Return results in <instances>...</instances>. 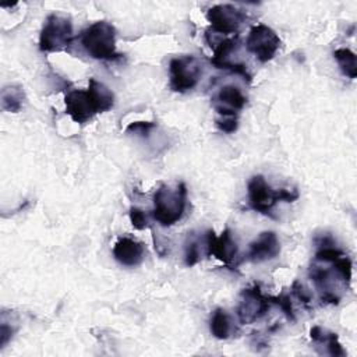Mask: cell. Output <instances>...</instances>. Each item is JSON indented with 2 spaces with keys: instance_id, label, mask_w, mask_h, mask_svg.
Segmentation results:
<instances>
[{
  "instance_id": "obj_1",
  "label": "cell",
  "mask_w": 357,
  "mask_h": 357,
  "mask_svg": "<svg viewBox=\"0 0 357 357\" xmlns=\"http://www.w3.org/2000/svg\"><path fill=\"white\" fill-rule=\"evenodd\" d=\"M187 205V187L184 183H177L174 188L167 184H160L153 194L152 218L163 227L173 226L178 222Z\"/></svg>"
},
{
  "instance_id": "obj_2",
  "label": "cell",
  "mask_w": 357,
  "mask_h": 357,
  "mask_svg": "<svg viewBox=\"0 0 357 357\" xmlns=\"http://www.w3.org/2000/svg\"><path fill=\"white\" fill-rule=\"evenodd\" d=\"M79 40L85 52L96 60H119L123 54L116 50V29L107 21H96L86 26Z\"/></svg>"
},
{
  "instance_id": "obj_3",
  "label": "cell",
  "mask_w": 357,
  "mask_h": 357,
  "mask_svg": "<svg viewBox=\"0 0 357 357\" xmlns=\"http://www.w3.org/2000/svg\"><path fill=\"white\" fill-rule=\"evenodd\" d=\"M247 192H248V204L250 208L262 213V215H271L272 208L279 202H294L298 198L297 190H273L265 180L264 176L255 174L250 178L247 184Z\"/></svg>"
},
{
  "instance_id": "obj_4",
  "label": "cell",
  "mask_w": 357,
  "mask_h": 357,
  "mask_svg": "<svg viewBox=\"0 0 357 357\" xmlns=\"http://www.w3.org/2000/svg\"><path fill=\"white\" fill-rule=\"evenodd\" d=\"M73 25L70 18L52 13L46 17L39 35V49L42 52H61L73 42Z\"/></svg>"
},
{
  "instance_id": "obj_5",
  "label": "cell",
  "mask_w": 357,
  "mask_h": 357,
  "mask_svg": "<svg viewBox=\"0 0 357 357\" xmlns=\"http://www.w3.org/2000/svg\"><path fill=\"white\" fill-rule=\"evenodd\" d=\"M172 91L178 93H185L197 86L201 79L202 67L199 60L192 54H181L173 57L169 63Z\"/></svg>"
},
{
  "instance_id": "obj_6",
  "label": "cell",
  "mask_w": 357,
  "mask_h": 357,
  "mask_svg": "<svg viewBox=\"0 0 357 357\" xmlns=\"http://www.w3.org/2000/svg\"><path fill=\"white\" fill-rule=\"evenodd\" d=\"M280 43V38L271 26L265 24H257L251 26L248 32L245 47L247 52L254 54L258 61L266 63L275 57Z\"/></svg>"
},
{
  "instance_id": "obj_7",
  "label": "cell",
  "mask_w": 357,
  "mask_h": 357,
  "mask_svg": "<svg viewBox=\"0 0 357 357\" xmlns=\"http://www.w3.org/2000/svg\"><path fill=\"white\" fill-rule=\"evenodd\" d=\"M271 297L262 294L259 284L245 287L240 293V303L237 307V317L240 324L250 325L266 315L271 308Z\"/></svg>"
},
{
  "instance_id": "obj_8",
  "label": "cell",
  "mask_w": 357,
  "mask_h": 357,
  "mask_svg": "<svg viewBox=\"0 0 357 357\" xmlns=\"http://www.w3.org/2000/svg\"><path fill=\"white\" fill-rule=\"evenodd\" d=\"M209 31L218 35H237L245 13L233 4H216L206 11Z\"/></svg>"
},
{
  "instance_id": "obj_9",
  "label": "cell",
  "mask_w": 357,
  "mask_h": 357,
  "mask_svg": "<svg viewBox=\"0 0 357 357\" xmlns=\"http://www.w3.org/2000/svg\"><path fill=\"white\" fill-rule=\"evenodd\" d=\"M238 47V35H234L231 38L220 39L212 49L213 56L211 59V63L220 70H227L233 74L241 75L244 79L251 81V74L247 70V66L244 63L236 61L231 59L233 53Z\"/></svg>"
},
{
  "instance_id": "obj_10",
  "label": "cell",
  "mask_w": 357,
  "mask_h": 357,
  "mask_svg": "<svg viewBox=\"0 0 357 357\" xmlns=\"http://www.w3.org/2000/svg\"><path fill=\"white\" fill-rule=\"evenodd\" d=\"M211 103L218 113V117H237L238 112L245 106L247 98L238 86L227 84L219 88L212 96Z\"/></svg>"
},
{
  "instance_id": "obj_11",
  "label": "cell",
  "mask_w": 357,
  "mask_h": 357,
  "mask_svg": "<svg viewBox=\"0 0 357 357\" xmlns=\"http://www.w3.org/2000/svg\"><path fill=\"white\" fill-rule=\"evenodd\" d=\"M205 245L206 255H213L226 265H231L238 254L237 243L229 229H225L220 236H216L213 230H206Z\"/></svg>"
},
{
  "instance_id": "obj_12",
  "label": "cell",
  "mask_w": 357,
  "mask_h": 357,
  "mask_svg": "<svg viewBox=\"0 0 357 357\" xmlns=\"http://www.w3.org/2000/svg\"><path fill=\"white\" fill-rule=\"evenodd\" d=\"M66 113L73 121L84 124L98 114L96 106L88 92V89H71L64 96Z\"/></svg>"
},
{
  "instance_id": "obj_13",
  "label": "cell",
  "mask_w": 357,
  "mask_h": 357,
  "mask_svg": "<svg viewBox=\"0 0 357 357\" xmlns=\"http://www.w3.org/2000/svg\"><path fill=\"white\" fill-rule=\"evenodd\" d=\"M280 252V243L275 231H262L257 240L251 241L247 251V259L251 262H264L273 259Z\"/></svg>"
},
{
  "instance_id": "obj_14",
  "label": "cell",
  "mask_w": 357,
  "mask_h": 357,
  "mask_svg": "<svg viewBox=\"0 0 357 357\" xmlns=\"http://www.w3.org/2000/svg\"><path fill=\"white\" fill-rule=\"evenodd\" d=\"M145 247L142 243L131 237H120L113 247L114 259L124 266H138L145 258Z\"/></svg>"
},
{
  "instance_id": "obj_15",
  "label": "cell",
  "mask_w": 357,
  "mask_h": 357,
  "mask_svg": "<svg viewBox=\"0 0 357 357\" xmlns=\"http://www.w3.org/2000/svg\"><path fill=\"white\" fill-rule=\"evenodd\" d=\"M88 92L96 106L98 113L107 112L114 105V95L113 92L103 84L96 81L95 78H89L88 82Z\"/></svg>"
},
{
  "instance_id": "obj_16",
  "label": "cell",
  "mask_w": 357,
  "mask_h": 357,
  "mask_svg": "<svg viewBox=\"0 0 357 357\" xmlns=\"http://www.w3.org/2000/svg\"><path fill=\"white\" fill-rule=\"evenodd\" d=\"M209 329L216 339L219 340L229 339L234 331V325L231 322L229 312L223 308H216L211 315Z\"/></svg>"
},
{
  "instance_id": "obj_17",
  "label": "cell",
  "mask_w": 357,
  "mask_h": 357,
  "mask_svg": "<svg viewBox=\"0 0 357 357\" xmlns=\"http://www.w3.org/2000/svg\"><path fill=\"white\" fill-rule=\"evenodd\" d=\"M310 336L314 343L317 344H325L326 346V353L331 354L332 357H343L344 350L342 344L339 343L337 335L333 332H329L326 329H322L321 326H314L310 331Z\"/></svg>"
},
{
  "instance_id": "obj_18",
  "label": "cell",
  "mask_w": 357,
  "mask_h": 357,
  "mask_svg": "<svg viewBox=\"0 0 357 357\" xmlns=\"http://www.w3.org/2000/svg\"><path fill=\"white\" fill-rule=\"evenodd\" d=\"M333 57L343 75L354 79L357 77V59L354 52L347 47H340L333 52Z\"/></svg>"
},
{
  "instance_id": "obj_19",
  "label": "cell",
  "mask_w": 357,
  "mask_h": 357,
  "mask_svg": "<svg viewBox=\"0 0 357 357\" xmlns=\"http://www.w3.org/2000/svg\"><path fill=\"white\" fill-rule=\"evenodd\" d=\"M22 100H24V92L18 85L6 86L1 91V107L4 110L17 113L22 107Z\"/></svg>"
},
{
  "instance_id": "obj_20",
  "label": "cell",
  "mask_w": 357,
  "mask_h": 357,
  "mask_svg": "<svg viewBox=\"0 0 357 357\" xmlns=\"http://www.w3.org/2000/svg\"><path fill=\"white\" fill-rule=\"evenodd\" d=\"M201 259V240L188 233L184 247V262L187 266L195 265Z\"/></svg>"
},
{
  "instance_id": "obj_21",
  "label": "cell",
  "mask_w": 357,
  "mask_h": 357,
  "mask_svg": "<svg viewBox=\"0 0 357 357\" xmlns=\"http://www.w3.org/2000/svg\"><path fill=\"white\" fill-rule=\"evenodd\" d=\"M271 301H272V304H276V305L280 307V310L284 312L287 319L296 321L293 305H291V300H290V297L286 293H282V294H279L276 297H271Z\"/></svg>"
},
{
  "instance_id": "obj_22",
  "label": "cell",
  "mask_w": 357,
  "mask_h": 357,
  "mask_svg": "<svg viewBox=\"0 0 357 357\" xmlns=\"http://www.w3.org/2000/svg\"><path fill=\"white\" fill-rule=\"evenodd\" d=\"M130 220H131L132 227L137 230H142L148 226V218H146L145 212L135 206L130 208Z\"/></svg>"
},
{
  "instance_id": "obj_23",
  "label": "cell",
  "mask_w": 357,
  "mask_h": 357,
  "mask_svg": "<svg viewBox=\"0 0 357 357\" xmlns=\"http://www.w3.org/2000/svg\"><path fill=\"white\" fill-rule=\"evenodd\" d=\"M156 124L153 121H135L128 124L126 128V132H134L138 135H148L152 128H155Z\"/></svg>"
},
{
  "instance_id": "obj_24",
  "label": "cell",
  "mask_w": 357,
  "mask_h": 357,
  "mask_svg": "<svg viewBox=\"0 0 357 357\" xmlns=\"http://www.w3.org/2000/svg\"><path fill=\"white\" fill-rule=\"evenodd\" d=\"M291 291H293V294H294L303 304H305V305H308V304L311 303V300H312L311 291L307 290V287H305L303 283H300L298 280H294V282H293V284H291Z\"/></svg>"
},
{
  "instance_id": "obj_25",
  "label": "cell",
  "mask_w": 357,
  "mask_h": 357,
  "mask_svg": "<svg viewBox=\"0 0 357 357\" xmlns=\"http://www.w3.org/2000/svg\"><path fill=\"white\" fill-rule=\"evenodd\" d=\"M216 126L220 131L223 132H227V134H231L237 130V117H216Z\"/></svg>"
}]
</instances>
